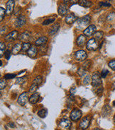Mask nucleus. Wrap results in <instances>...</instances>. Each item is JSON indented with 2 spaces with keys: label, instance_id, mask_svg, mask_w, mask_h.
<instances>
[{
  "label": "nucleus",
  "instance_id": "obj_1",
  "mask_svg": "<svg viewBox=\"0 0 115 130\" xmlns=\"http://www.w3.org/2000/svg\"><path fill=\"white\" fill-rule=\"evenodd\" d=\"M90 16L89 15L85 16L78 19L77 20V28H79V29H83L84 28H87L90 22Z\"/></svg>",
  "mask_w": 115,
  "mask_h": 130
},
{
  "label": "nucleus",
  "instance_id": "obj_2",
  "mask_svg": "<svg viewBox=\"0 0 115 130\" xmlns=\"http://www.w3.org/2000/svg\"><path fill=\"white\" fill-rule=\"evenodd\" d=\"M102 84L101 74L98 72H94L92 76V85L93 87H98Z\"/></svg>",
  "mask_w": 115,
  "mask_h": 130
},
{
  "label": "nucleus",
  "instance_id": "obj_3",
  "mask_svg": "<svg viewBox=\"0 0 115 130\" xmlns=\"http://www.w3.org/2000/svg\"><path fill=\"white\" fill-rule=\"evenodd\" d=\"M82 111L79 110V109H74L72 110V112L70 114V120L73 122H77L82 117Z\"/></svg>",
  "mask_w": 115,
  "mask_h": 130
},
{
  "label": "nucleus",
  "instance_id": "obj_4",
  "mask_svg": "<svg viewBox=\"0 0 115 130\" xmlns=\"http://www.w3.org/2000/svg\"><path fill=\"white\" fill-rule=\"evenodd\" d=\"M90 122H91V117H90V116L87 115V116L84 117L82 118V120H81V122H80V128H81L82 129H86L88 128V127L90 126Z\"/></svg>",
  "mask_w": 115,
  "mask_h": 130
},
{
  "label": "nucleus",
  "instance_id": "obj_5",
  "mask_svg": "<svg viewBox=\"0 0 115 130\" xmlns=\"http://www.w3.org/2000/svg\"><path fill=\"white\" fill-rule=\"evenodd\" d=\"M97 47H98V42L97 40H96L95 38L90 39L87 42V49L90 51L96 50Z\"/></svg>",
  "mask_w": 115,
  "mask_h": 130
},
{
  "label": "nucleus",
  "instance_id": "obj_6",
  "mask_svg": "<svg viewBox=\"0 0 115 130\" xmlns=\"http://www.w3.org/2000/svg\"><path fill=\"white\" fill-rule=\"evenodd\" d=\"M71 125H72V123H71L70 120L67 119V118L61 119L59 122V123H58V126L60 128L64 129H68L70 127H71Z\"/></svg>",
  "mask_w": 115,
  "mask_h": 130
},
{
  "label": "nucleus",
  "instance_id": "obj_7",
  "mask_svg": "<svg viewBox=\"0 0 115 130\" xmlns=\"http://www.w3.org/2000/svg\"><path fill=\"white\" fill-rule=\"evenodd\" d=\"M29 100V98H28V93L23 92L20 95L19 97L18 98V103L21 105V106H24L25 105H27Z\"/></svg>",
  "mask_w": 115,
  "mask_h": 130
},
{
  "label": "nucleus",
  "instance_id": "obj_8",
  "mask_svg": "<svg viewBox=\"0 0 115 130\" xmlns=\"http://www.w3.org/2000/svg\"><path fill=\"white\" fill-rule=\"evenodd\" d=\"M14 7H15L14 0H9L7 2V5H6V13H7V16H10L13 13Z\"/></svg>",
  "mask_w": 115,
  "mask_h": 130
},
{
  "label": "nucleus",
  "instance_id": "obj_9",
  "mask_svg": "<svg viewBox=\"0 0 115 130\" xmlns=\"http://www.w3.org/2000/svg\"><path fill=\"white\" fill-rule=\"evenodd\" d=\"M87 57V55L85 51H84V50H78L75 53V57L79 62H82V61L85 60Z\"/></svg>",
  "mask_w": 115,
  "mask_h": 130
},
{
  "label": "nucleus",
  "instance_id": "obj_10",
  "mask_svg": "<svg viewBox=\"0 0 115 130\" xmlns=\"http://www.w3.org/2000/svg\"><path fill=\"white\" fill-rule=\"evenodd\" d=\"M26 22H27L26 17L23 15H20L17 17V19L15 21V26L17 28H21L26 24Z\"/></svg>",
  "mask_w": 115,
  "mask_h": 130
},
{
  "label": "nucleus",
  "instance_id": "obj_11",
  "mask_svg": "<svg viewBox=\"0 0 115 130\" xmlns=\"http://www.w3.org/2000/svg\"><path fill=\"white\" fill-rule=\"evenodd\" d=\"M18 38H19V32H18V31L13 30V31H11L6 36L5 40L7 42H11V41H13L14 40H16Z\"/></svg>",
  "mask_w": 115,
  "mask_h": 130
},
{
  "label": "nucleus",
  "instance_id": "obj_12",
  "mask_svg": "<svg viewBox=\"0 0 115 130\" xmlns=\"http://www.w3.org/2000/svg\"><path fill=\"white\" fill-rule=\"evenodd\" d=\"M96 32V26L95 25H90L83 31V34L86 36H90Z\"/></svg>",
  "mask_w": 115,
  "mask_h": 130
},
{
  "label": "nucleus",
  "instance_id": "obj_13",
  "mask_svg": "<svg viewBox=\"0 0 115 130\" xmlns=\"http://www.w3.org/2000/svg\"><path fill=\"white\" fill-rule=\"evenodd\" d=\"M76 20H77V17H76L75 15L73 13H70L66 16L65 21L68 24H72L74 22H75Z\"/></svg>",
  "mask_w": 115,
  "mask_h": 130
},
{
  "label": "nucleus",
  "instance_id": "obj_14",
  "mask_svg": "<svg viewBox=\"0 0 115 130\" xmlns=\"http://www.w3.org/2000/svg\"><path fill=\"white\" fill-rule=\"evenodd\" d=\"M30 36H31V33H30L29 31H24L23 32H22L20 36L19 37V38L21 41H23L24 42H28V41L30 39Z\"/></svg>",
  "mask_w": 115,
  "mask_h": 130
},
{
  "label": "nucleus",
  "instance_id": "obj_15",
  "mask_svg": "<svg viewBox=\"0 0 115 130\" xmlns=\"http://www.w3.org/2000/svg\"><path fill=\"white\" fill-rule=\"evenodd\" d=\"M86 40H87L86 36H85V35H80L78 38L76 43H77V45L79 46V47H83V46L85 45Z\"/></svg>",
  "mask_w": 115,
  "mask_h": 130
},
{
  "label": "nucleus",
  "instance_id": "obj_16",
  "mask_svg": "<svg viewBox=\"0 0 115 130\" xmlns=\"http://www.w3.org/2000/svg\"><path fill=\"white\" fill-rule=\"evenodd\" d=\"M27 55L28 56H29L30 57L33 58L35 57L37 55V48L35 45H31L29 50L27 51Z\"/></svg>",
  "mask_w": 115,
  "mask_h": 130
},
{
  "label": "nucleus",
  "instance_id": "obj_17",
  "mask_svg": "<svg viewBox=\"0 0 115 130\" xmlns=\"http://www.w3.org/2000/svg\"><path fill=\"white\" fill-rule=\"evenodd\" d=\"M68 7H66V5H64V4H61V5H60L59 7H58V12L59 13V15L62 16H66L67 13H68Z\"/></svg>",
  "mask_w": 115,
  "mask_h": 130
},
{
  "label": "nucleus",
  "instance_id": "obj_18",
  "mask_svg": "<svg viewBox=\"0 0 115 130\" xmlns=\"http://www.w3.org/2000/svg\"><path fill=\"white\" fill-rule=\"evenodd\" d=\"M39 98H40V95L38 93H34L31 97L29 98V103L31 104H36L38 103V101H39Z\"/></svg>",
  "mask_w": 115,
  "mask_h": 130
},
{
  "label": "nucleus",
  "instance_id": "obj_19",
  "mask_svg": "<svg viewBox=\"0 0 115 130\" xmlns=\"http://www.w3.org/2000/svg\"><path fill=\"white\" fill-rule=\"evenodd\" d=\"M47 41H48V38L46 36H42V37H41V38L36 40L35 44H36V46H42L46 45Z\"/></svg>",
  "mask_w": 115,
  "mask_h": 130
},
{
  "label": "nucleus",
  "instance_id": "obj_20",
  "mask_svg": "<svg viewBox=\"0 0 115 130\" xmlns=\"http://www.w3.org/2000/svg\"><path fill=\"white\" fill-rule=\"evenodd\" d=\"M22 45L23 44H21L20 42H18L17 44H15L14 45L12 50H11V53L13 55H17L21 50V49H22Z\"/></svg>",
  "mask_w": 115,
  "mask_h": 130
},
{
  "label": "nucleus",
  "instance_id": "obj_21",
  "mask_svg": "<svg viewBox=\"0 0 115 130\" xmlns=\"http://www.w3.org/2000/svg\"><path fill=\"white\" fill-rule=\"evenodd\" d=\"M60 29V24L59 23H56L53 25L50 28L48 33L50 36H53L54 34H56V32H58Z\"/></svg>",
  "mask_w": 115,
  "mask_h": 130
},
{
  "label": "nucleus",
  "instance_id": "obj_22",
  "mask_svg": "<svg viewBox=\"0 0 115 130\" xmlns=\"http://www.w3.org/2000/svg\"><path fill=\"white\" fill-rule=\"evenodd\" d=\"M78 4L80 6L85 7V8H88V7H90L92 6V2L90 1H88V0H79Z\"/></svg>",
  "mask_w": 115,
  "mask_h": 130
},
{
  "label": "nucleus",
  "instance_id": "obj_23",
  "mask_svg": "<svg viewBox=\"0 0 115 130\" xmlns=\"http://www.w3.org/2000/svg\"><path fill=\"white\" fill-rule=\"evenodd\" d=\"M110 112H111V107H109V105H105L102 108V115H103V117H105L109 115Z\"/></svg>",
  "mask_w": 115,
  "mask_h": 130
},
{
  "label": "nucleus",
  "instance_id": "obj_24",
  "mask_svg": "<svg viewBox=\"0 0 115 130\" xmlns=\"http://www.w3.org/2000/svg\"><path fill=\"white\" fill-rule=\"evenodd\" d=\"M103 35H104V33H103L102 31H96V32L93 34V36H94V38H95L96 40H100L102 38Z\"/></svg>",
  "mask_w": 115,
  "mask_h": 130
},
{
  "label": "nucleus",
  "instance_id": "obj_25",
  "mask_svg": "<svg viewBox=\"0 0 115 130\" xmlns=\"http://www.w3.org/2000/svg\"><path fill=\"white\" fill-rule=\"evenodd\" d=\"M48 115V111L46 109H41L38 112V115L41 118H45Z\"/></svg>",
  "mask_w": 115,
  "mask_h": 130
},
{
  "label": "nucleus",
  "instance_id": "obj_26",
  "mask_svg": "<svg viewBox=\"0 0 115 130\" xmlns=\"http://www.w3.org/2000/svg\"><path fill=\"white\" fill-rule=\"evenodd\" d=\"M27 81V76H22V77H20V78H18L17 79V84L20 85H23V84H25Z\"/></svg>",
  "mask_w": 115,
  "mask_h": 130
},
{
  "label": "nucleus",
  "instance_id": "obj_27",
  "mask_svg": "<svg viewBox=\"0 0 115 130\" xmlns=\"http://www.w3.org/2000/svg\"><path fill=\"white\" fill-rule=\"evenodd\" d=\"M42 81H43V78H42V77H41V76H36V78H34V80H33V84H36L39 86L41 84Z\"/></svg>",
  "mask_w": 115,
  "mask_h": 130
},
{
  "label": "nucleus",
  "instance_id": "obj_28",
  "mask_svg": "<svg viewBox=\"0 0 115 130\" xmlns=\"http://www.w3.org/2000/svg\"><path fill=\"white\" fill-rule=\"evenodd\" d=\"M86 72H87V70H86L83 67H81L78 70V74L79 75L80 77H82L83 76L85 75Z\"/></svg>",
  "mask_w": 115,
  "mask_h": 130
},
{
  "label": "nucleus",
  "instance_id": "obj_29",
  "mask_svg": "<svg viewBox=\"0 0 115 130\" xmlns=\"http://www.w3.org/2000/svg\"><path fill=\"white\" fill-rule=\"evenodd\" d=\"M31 44H30L29 42H23V45H22V49H21V50L23 51V52H27L28 51L29 48L31 47Z\"/></svg>",
  "mask_w": 115,
  "mask_h": 130
},
{
  "label": "nucleus",
  "instance_id": "obj_30",
  "mask_svg": "<svg viewBox=\"0 0 115 130\" xmlns=\"http://www.w3.org/2000/svg\"><path fill=\"white\" fill-rule=\"evenodd\" d=\"M5 50H6V47L4 43L3 42H0V57H2Z\"/></svg>",
  "mask_w": 115,
  "mask_h": 130
},
{
  "label": "nucleus",
  "instance_id": "obj_31",
  "mask_svg": "<svg viewBox=\"0 0 115 130\" xmlns=\"http://www.w3.org/2000/svg\"><path fill=\"white\" fill-rule=\"evenodd\" d=\"M5 14H7V13H6V10L4 9L3 7H0V15H1L0 21H2L4 19Z\"/></svg>",
  "mask_w": 115,
  "mask_h": 130
},
{
  "label": "nucleus",
  "instance_id": "obj_32",
  "mask_svg": "<svg viewBox=\"0 0 115 130\" xmlns=\"http://www.w3.org/2000/svg\"><path fill=\"white\" fill-rule=\"evenodd\" d=\"M38 87H39V86L34 84H32V85L31 86V87H30L29 88V93H35V92L37 91Z\"/></svg>",
  "mask_w": 115,
  "mask_h": 130
},
{
  "label": "nucleus",
  "instance_id": "obj_33",
  "mask_svg": "<svg viewBox=\"0 0 115 130\" xmlns=\"http://www.w3.org/2000/svg\"><path fill=\"white\" fill-rule=\"evenodd\" d=\"M54 21H55V19H48L45 20L43 23H42V24H43V26H48L49 24L53 23Z\"/></svg>",
  "mask_w": 115,
  "mask_h": 130
},
{
  "label": "nucleus",
  "instance_id": "obj_34",
  "mask_svg": "<svg viewBox=\"0 0 115 130\" xmlns=\"http://www.w3.org/2000/svg\"><path fill=\"white\" fill-rule=\"evenodd\" d=\"M108 65H109V67L112 69V70L115 71V59H113V60L109 61L108 63Z\"/></svg>",
  "mask_w": 115,
  "mask_h": 130
},
{
  "label": "nucleus",
  "instance_id": "obj_35",
  "mask_svg": "<svg viewBox=\"0 0 115 130\" xmlns=\"http://www.w3.org/2000/svg\"><path fill=\"white\" fill-rule=\"evenodd\" d=\"M92 79V77L90 76V75H87V76H86L85 78L84 79V81H83V84L85 85L88 84L90 82V80Z\"/></svg>",
  "mask_w": 115,
  "mask_h": 130
},
{
  "label": "nucleus",
  "instance_id": "obj_36",
  "mask_svg": "<svg viewBox=\"0 0 115 130\" xmlns=\"http://www.w3.org/2000/svg\"><path fill=\"white\" fill-rule=\"evenodd\" d=\"M17 75L14 74H7L4 75V78L5 79H11L16 77Z\"/></svg>",
  "mask_w": 115,
  "mask_h": 130
},
{
  "label": "nucleus",
  "instance_id": "obj_37",
  "mask_svg": "<svg viewBox=\"0 0 115 130\" xmlns=\"http://www.w3.org/2000/svg\"><path fill=\"white\" fill-rule=\"evenodd\" d=\"M7 86V82L4 79H1V82H0V88L1 90H2L3 88H4Z\"/></svg>",
  "mask_w": 115,
  "mask_h": 130
},
{
  "label": "nucleus",
  "instance_id": "obj_38",
  "mask_svg": "<svg viewBox=\"0 0 115 130\" xmlns=\"http://www.w3.org/2000/svg\"><path fill=\"white\" fill-rule=\"evenodd\" d=\"M109 74V71L107 70V69H103L102 71V72H101V77H102V78H105L106 76L108 75Z\"/></svg>",
  "mask_w": 115,
  "mask_h": 130
},
{
  "label": "nucleus",
  "instance_id": "obj_39",
  "mask_svg": "<svg viewBox=\"0 0 115 130\" xmlns=\"http://www.w3.org/2000/svg\"><path fill=\"white\" fill-rule=\"evenodd\" d=\"M99 6H100V7H110L112 5L109 3H107V2H99Z\"/></svg>",
  "mask_w": 115,
  "mask_h": 130
},
{
  "label": "nucleus",
  "instance_id": "obj_40",
  "mask_svg": "<svg viewBox=\"0 0 115 130\" xmlns=\"http://www.w3.org/2000/svg\"><path fill=\"white\" fill-rule=\"evenodd\" d=\"M4 56H5V58L7 59H9L10 56H11V52H10L9 50H7V51L4 53Z\"/></svg>",
  "mask_w": 115,
  "mask_h": 130
},
{
  "label": "nucleus",
  "instance_id": "obj_41",
  "mask_svg": "<svg viewBox=\"0 0 115 130\" xmlns=\"http://www.w3.org/2000/svg\"><path fill=\"white\" fill-rule=\"evenodd\" d=\"M75 91H76V88L75 87H72V88H70V93L71 95H74V94L75 93Z\"/></svg>",
  "mask_w": 115,
  "mask_h": 130
},
{
  "label": "nucleus",
  "instance_id": "obj_42",
  "mask_svg": "<svg viewBox=\"0 0 115 130\" xmlns=\"http://www.w3.org/2000/svg\"><path fill=\"white\" fill-rule=\"evenodd\" d=\"M9 126H10L11 128H14V127H15V124L13 122H9Z\"/></svg>",
  "mask_w": 115,
  "mask_h": 130
},
{
  "label": "nucleus",
  "instance_id": "obj_43",
  "mask_svg": "<svg viewBox=\"0 0 115 130\" xmlns=\"http://www.w3.org/2000/svg\"><path fill=\"white\" fill-rule=\"evenodd\" d=\"M70 2H71V3H72V4H75V3H78V2H79V0H71Z\"/></svg>",
  "mask_w": 115,
  "mask_h": 130
},
{
  "label": "nucleus",
  "instance_id": "obj_44",
  "mask_svg": "<svg viewBox=\"0 0 115 130\" xmlns=\"http://www.w3.org/2000/svg\"><path fill=\"white\" fill-rule=\"evenodd\" d=\"M70 1H71V0H63V2L65 4H68L69 3Z\"/></svg>",
  "mask_w": 115,
  "mask_h": 130
},
{
  "label": "nucleus",
  "instance_id": "obj_45",
  "mask_svg": "<svg viewBox=\"0 0 115 130\" xmlns=\"http://www.w3.org/2000/svg\"><path fill=\"white\" fill-rule=\"evenodd\" d=\"M112 88H113V90H115V81L112 84Z\"/></svg>",
  "mask_w": 115,
  "mask_h": 130
},
{
  "label": "nucleus",
  "instance_id": "obj_46",
  "mask_svg": "<svg viewBox=\"0 0 115 130\" xmlns=\"http://www.w3.org/2000/svg\"><path fill=\"white\" fill-rule=\"evenodd\" d=\"M112 105H113L114 106H115V101H113V103H112Z\"/></svg>",
  "mask_w": 115,
  "mask_h": 130
},
{
  "label": "nucleus",
  "instance_id": "obj_47",
  "mask_svg": "<svg viewBox=\"0 0 115 130\" xmlns=\"http://www.w3.org/2000/svg\"><path fill=\"white\" fill-rule=\"evenodd\" d=\"M95 130H102V129H98V128H96Z\"/></svg>",
  "mask_w": 115,
  "mask_h": 130
},
{
  "label": "nucleus",
  "instance_id": "obj_48",
  "mask_svg": "<svg viewBox=\"0 0 115 130\" xmlns=\"http://www.w3.org/2000/svg\"><path fill=\"white\" fill-rule=\"evenodd\" d=\"M114 122H115V115H114Z\"/></svg>",
  "mask_w": 115,
  "mask_h": 130
},
{
  "label": "nucleus",
  "instance_id": "obj_49",
  "mask_svg": "<svg viewBox=\"0 0 115 130\" xmlns=\"http://www.w3.org/2000/svg\"><path fill=\"white\" fill-rule=\"evenodd\" d=\"M57 130H60V129H57Z\"/></svg>",
  "mask_w": 115,
  "mask_h": 130
},
{
  "label": "nucleus",
  "instance_id": "obj_50",
  "mask_svg": "<svg viewBox=\"0 0 115 130\" xmlns=\"http://www.w3.org/2000/svg\"><path fill=\"white\" fill-rule=\"evenodd\" d=\"M82 130H85V129H82Z\"/></svg>",
  "mask_w": 115,
  "mask_h": 130
}]
</instances>
